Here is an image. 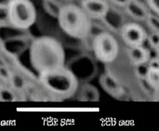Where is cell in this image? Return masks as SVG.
<instances>
[{"label":"cell","mask_w":159,"mask_h":131,"mask_svg":"<svg viewBox=\"0 0 159 131\" xmlns=\"http://www.w3.org/2000/svg\"><path fill=\"white\" fill-rule=\"evenodd\" d=\"M30 62L39 74L64 66L65 53L61 44L50 36L35 39L30 47Z\"/></svg>","instance_id":"6da1fadb"},{"label":"cell","mask_w":159,"mask_h":131,"mask_svg":"<svg viewBox=\"0 0 159 131\" xmlns=\"http://www.w3.org/2000/svg\"><path fill=\"white\" fill-rule=\"evenodd\" d=\"M39 80L48 92L62 99L73 96L78 87L76 76L65 66L39 74Z\"/></svg>","instance_id":"7a4b0ae2"},{"label":"cell","mask_w":159,"mask_h":131,"mask_svg":"<svg viewBox=\"0 0 159 131\" xmlns=\"http://www.w3.org/2000/svg\"><path fill=\"white\" fill-rule=\"evenodd\" d=\"M58 21L61 29L74 38H86L91 29L90 18L81 7L75 5L61 7L58 12Z\"/></svg>","instance_id":"3957f363"},{"label":"cell","mask_w":159,"mask_h":131,"mask_svg":"<svg viewBox=\"0 0 159 131\" xmlns=\"http://www.w3.org/2000/svg\"><path fill=\"white\" fill-rule=\"evenodd\" d=\"M7 18L19 29L31 27L36 20V10L31 0H10L7 7Z\"/></svg>","instance_id":"277c9868"},{"label":"cell","mask_w":159,"mask_h":131,"mask_svg":"<svg viewBox=\"0 0 159 131\" xmlns=\"http://www.w3.org/2000/svg\"><path fill=\"white\" fill-rule=\"evenodd\" d=\"M96 58L103 63H111L118 56L119 45L116 37L106 32L99 34L92 43Z\"/></svg>","instance_id":"5b68a950"},{"label":"cell","mask_w":159,"mask_h":131,"mask_svg":"<svg viewBox=\"0 0 159 131\" xmlns=\"http://www.w3.org/2000/svg\"><path fill=\"white\" fill-rule=\"evenodd\" d=\"M120 35L123 42L129 47L142 46L146 42L147 32L137 22H127L120 27Z\"/></svg>","instance_id":"8992f818"},{"label":"cell","mask_w":159,"mask_h":131,"mask_svg":"<svg viewBox=\"0 0 159 131\" xmlns=\"http://www.w3.org/2000/svg\"><path fill=\"white\" fill-rule=\"evenodd\" d=\"M81 7L90 19H103L110 9L107 0H83Z\"/></svg>","instance_id":"52a82bcc"},{"label":"cell","mask_w":159,"mask_h":131,"mask_svg":"<svg viewBox=\"0 0 159 131\" xmlns=\"http://www.w3.org/2000/svg\"><path fill=\"white\" fill-rule=\"evenodd\" d=\"M129 58L136 66L145 64L150 60V51L143 45L132 47L129 48Z\"/></svg>","instance_id":"ba28073f"},{"label":"cell","mask_w":159,"mask_h":131,"mask_svg":"<svg viewBox=\"0 0 159 131\" xmlns=\"http://www.w3.org/2000/svg\"><path fill=\"white\" fill-rule=\"evenodd\" d=\"M124 7H126V10L129 16L138 20H145L149 14L146 7L136 0H129V2Z\"/></svg>","instance_id":"9c48e42d"},{"label":"cell","mask_w":159,"mask_h":131,"mask_svg":"<svg viewBox=\"0 0 159 131\" xmlns=\"http://www.w3.org/2000/svg\"><path fill=\"white\" fill-rule=\"evenodd\" d=\"M144 77L149 86L157 91L159 88V66L149 65L145 72Z\"/></svg>","instance_id":"30bf717a"},{"label":"cell","mask_w":159,"mask_h":131,"mask_svg":"<svg viewBox=\"0 0 159 131\" xmlns=\"http://www.w3.org/2000/svg\"><path fill=\"white\" fill-rule=\"evenodd\" d=\"M145 20L153 32H159V20L157 14H148Z\"/></svg>","instance_id":"8fae6325"},{"label":"cell","mask_w":159,"mask_h":131,"mask_svg":"<svg viewBox=\"0 0 159 131\" xmlns=\"http://www.w3.org/2000/svg\"><path fill=\"white\" fill-rule=\"evenodd\" d=\"M149 45L154 48V49H158L159 47V34L158 32H152L151 34L147 35V39Z\"/></svg>","instance_id":"7c38bea8"},{"label":"cell","mask_w":159,"mask_h":131,"mask_svg":"<svg viewBox=\"0 0 159 131\" xmlns=\"http://www.w3.org/2000/svg\"><path fill=\"white\" fill-rule=\"evenodd\" d=\"M146 4L149 8L155 14L158 15L159 13V0H146Z\"/></svg>","instance_id":"4fadbf2b"},{"label":"cell","mask_w":159,"mask_h":131,"mask_svg":"<svg viewBox=\"0 0 159 131\" xmlns=\"http://www.w3.org/2000/svg\"><path fill=\"white\" fill-rule=\"evenodd\" d=\"M114 4H116V6H119V7H125L129 2V0H111Z\"/></svg>","instance_id":"5bb4252c"},{"label":"cell","mask_w":159,"mask_h":131,"mask_svg":"<svg viewBox=\"0 0 159 131\" xmlns=\"http://www.w3.org/2000/svg\"><path fill=\"white\" fill-rule=\"evenodd\" d=\"M66 1H69V0H66Z\"/></svg>","instance_id":"9a60e30c"}]
</instances>
